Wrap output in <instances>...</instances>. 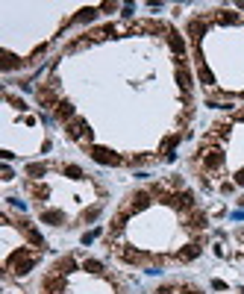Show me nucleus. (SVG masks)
Returning a JSON list of instances; mask_svg holds the SVG:
<instances>
[{
    "label": "nucleus",
    "instance_id": "nucleus-1",
    "mask_svg": "<svg viewBox=\"0 0 244 294\" xmlns=\"http://www.w3.org/2000/svg\"><path fill=\"white\" fill-rule=\"evenodd\" d=\"M197 159L203 162V168H206L209 174H215V171H221V165H224V153H221L218 147H203Z\"/></svg>",
    "mask_w": 244,
    "mask_h": 294
},
{
    "label": "nucleus",
    "instance_id": "nucleus-2",
    "mask_svg": "<svg viewBox=\"0 0 244 294\" xmlns=\"http://www.w3.org/2000/svg\"><path fill=\"white\" fill-rule=\"evenodd\" d=\"M68 126V138H74V141H85L88 135H91V129H88V124L85 121H80V118H74L71 124H65Z\"/></svg>",
    "mask_w": 244,
    "mask_h": 294
},
{
    "label": "nucleus",
    "instance_id": "nucleus-3",
    "mask_svg": "<svg viewBox=\"0 0 244 294\" xmlns=\"http://www.w3.org/2000/svg\"><path fill=\"white\" fill-rule=\"evenodd\" d=\"M88 153H91V159H97V162H103V165H121L123 162L121 156H115V153L106 150V147H88Z\"/></svg>",
    "mask_w": 244,
    "mask_h": 294
},
{
    "label": "nucleus",
    "instance_id": "nucleus-4",
    "mask_svg": "<svg viewBox=\"0 0 244 294\" xmlns=\"http://www.w3.org/2000/svg\"><path fill=\"white\" fill-rule=\"evenodd\" d=\"M197 256H200V241H188L183 250L177 253V259H180V262H191V259H197Z\"/></svg>",
    "mask_w": 244,
    "mask_h": 294
},
{
    "label": "nucleus",
    "instance_id": "nucleus-5",
    "mask_svg": "<svg viewBox=\"0 0 244 294\" xmlns=\"http://www.w3.org/2000/svg\"><path fill=\"white\" fill-rule=\"evenodd\" d=\"M41 221H44V224H53V227H62L68 218H65V212H59V209H50V212L44 209V212H41Z\"/></svg>",
    "mask_w": 244,
    "mask_h": 294
},
{
    "label": "nucleus",
    "instance_id": "nucleus-6",
    "mask_svg": "<svg viewBox=\"0 0 244 294\" xmlns=\"http://www.w3.org/2000/svg\"><path fill=\"white\" fill-rule=\"evenodd\" d=\"M53 115L59 118V121H65V124H71V121H74V106H71L68 100H59V106L53 109Z\"/></svg>",
    "mask_w": 244,
    "mask_h": 294
},
{
    "label": "nucleus",
    "instance_id": "nucleus-7",
    "mask_svg": "<svg viewBox=\"0 0 244 294\" xmlns=\"http://www.w3.org/2000/svg\"><path fill=\"white\" fill-rule=\"evenodd\" d=\"M236 182H239V185H244V171H239V174H236Z\"/></svg>",
    "mask_w": 244,
    "mask_h": 294
}]
</instances>
